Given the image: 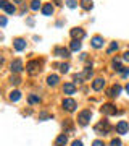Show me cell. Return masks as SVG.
Instances as JSON below:
<instances>
[{
    "label": "cell",
    "instance_id": "6da1fadb",
    "mask_svg": "<svg viewBox=\"0 0 129 146\" xmlns=\"http://www.w3.org/2000/svg\"><path fill=\"white\" fill-rule=\"evenodd\" d=\"M90 117H92V112H90V110H83L81 114L77 115V123H79L81 127H86L89 123Z\"/></svg>",
    "mask_w": 129,
    "mask_h": 146
},
{
    "label": "cell",
    "instance_id": "7a4b0ae2",
    "mask_svg": "<svg viewBox=\"0 0 129 146\" xmlns=\"http://www.w3.org/2000/svg\"><path fill=\"white\" fill-rule=\"evenodd\" d=\"M95 131H97V133H100V135H107V133L110 131L108 120H103V122L97 123V125H95Z\"/></svg>",
    "mask_w": 129,
    "mask_h": 146
},
{
    "label": "cell",
    "instance_id": "3957f363",
    "mask_svg": "<svg viewBox=\"0 0 129 146\" xmlns=\"http://www.w3.org/2000/svg\"><path fill=\"white\" fill-rule=\"evenodd\" d=\"M63 109L68 110V112H73V110L76 109V101L71 99V98H66V99H63Z\"/></svg>",
    "mask_w": 129,
    "mask_h": 146
},
{
    "label": "cell",
    "instance_id": "277c9868",
    "mask_svg": "<svg viewBox=\"0 0 129 146\" xmlns=\"http://www.w3.org/2000/svg\"><path fill=\"white\" fill-rule=\"evenodd\" d=\"M116 112L118 110H116V107L113 104H105L102 107V114H105V115H115Z\"/></svg>",
    "mask_w": 129,
    "mask_h": 146
},
{
    "label": "cell",
    "instance_id": "5b68a950",
    "mask_svg": "<svg viewBox=\"0 0 129 146\" xmlns=\"http://www.w3.org/2000/svg\"><path fill=\"white\" fill-rule=\"evenodd\" d=\"M10 68H11V72H13V73H20L21 70H23V62H21L20 58H16V60L11 62Z\"/></svg>",
    "mask_w": 129,
    "mask_h": 146
},
{
    "label": "cell",
    "instance_id": "8992f818",
    "mask_svg": "<svg viewBox=\"0 0 129 146\" xmlns=\"http://www.w3.org/2000/svg\"><path fill=\"white\" fill-rule=\"evenodd\" d=\"M116 131H118V133H121V135L128 133V131H129V123H128V122H124V120H121L118 125H116Z\"/></svg>",
    "mask_w": 129,
    "mask_h": 146
},
{
    "label": "cell",
    "instance_id": "52a82bcc",
    "mask_svg": "<svg viewBox=\"0 0 129 146\" xmlns=\"http://www.w3.org/2000/svg\"><path fill=\"white\" fill-rule=\"evenodd\" d=\"M84 36H86V33H84V29H81V28H73L71 29V37L73 39H83Z\"/></svg>",
    "mask_w": 129,
    "mask_h": 146
},
{
    "label": "cell",
    "instance_id": "ba28073f",
    "mask_svg": "<svg viewBox=\"0 0 129 146\" xmlns=\"http://www.w3.org/2000/svg\"><path fill=\"white\" fill-rule=\"evenodd\" d=\"M37 67H39V62H37V60H32V62H29L26 65V70H28V73L34 75V73L37 72Z\"/></svg>",
    "mask_w": 129,
    "mask_h": 146
},
{
    "label": "cell",
    "instance_id": "9c48e42d",
    "mask_svg": "<svg viewBox=\"0 0 129 146\" xmlns=\"http://www.w3.org/2000/svg\"><path fill=\"white\" fill-rule=\"evenodd\" d=\"M13 46H15V49L18 50V52H21V50H24L26 49V41L24 39H15Z\"/></svg>",
    "mask_w": 129,
    "mask_h": 146
},
{
    "label": "cell",
    "instance_id": "30bf717a",
    "mask_svg": "<svg viewBox=\"0 0 129 146\" xmlns=\"http://www.w3.org/2000/svg\"><path fill=\"white\" fill-rule=\"evenodd\" d=\"M55 54H57L58 57H63V58L69 57V50L65 49V47H57V49H55Z\"/></svg>",
    "mask_w": 129,
    "mask_h": 146
},
{
    "label": "cell",
    "instance_id": "8fae6325",
    "mask_svg": "<svg viewBox=\"0 0 129 146\" xmlns=\"http://www.w3.org/2000/svg\"><path fill=\"white\" fill-rule=\"evenodd\" d=\"M105 86V81H103V78H97V80H94V83H92V88L95 89V91H100V89Z\"/></svg>",
    "mask_w": 129,
    "mask_h": 146
},
{
    "label": "cell",
    "instance_id": "7c38bea8",
    "mask_svg": "<svg viewBox=\"0 0 129 146\" xmlns=\"http://www.w3.org/2000/svg\"><path fill=\"white\" fill-rule=\"evenodd\" d=\"M63 93H65V94H74V93H76L74 84H73V83H66L65 86H63Z\"/></svg>",
    "mask_w": 129,
    "mask_h": 146
},
{
    "label": "cell",
    "instance_id": "4fadbf2b",
    "mask_svg": "<svg viewBox=\"0 0 129 146\" xmlns=\"http://www.w3.org/2000/svg\"><path fill=\"white\" fill-rule=\"evenodd\" d=\"M119 93H121V86H119V84H115L113 88L108 91V96H111V98H116Z\"/></svg>",
    "mask_w": 129,
    "mask_h": 146
},
{
    "label": "cell",
    "instance_id": "5bb4252c",
    "mask_svg": "<svg viewBox=\"0 0 129 146\" xmlns=\"http://www.w3.org/2000/svg\"><path fill=\"white\" fill-rule=\"evenodd\" d=\"M103 46V39L100 36H95L92 39V47H95V49H100V47Z\"/></svg>",
    "mask_w": 129,
    "mask_h": 146
},
{
    "label": "cell",
    "instance_id": "9a60e30c",
    "mask_svg": "<svg viewBox=\"0 0 129 146\" xmlns=\"http://www.w3.org/2000/svg\"><path fill=\"white\" fill-rule=\"evenodd\" d=\"M68 143V138H66V135H60L55 140V146H65Z\"/></svg>",
    "mask_w": 129,
    "mask_h": 146
},
{
    "label": "cell",
    "instance_id": "2e32d148",
    "mask_svg": "<svg viewBox=\"0 0 129 146\" xmlns=\"http://www.w3.org/2000/svg\"><path fill=\"white\" fill-rule=\"evenodd\" d=\"M42 13H44L45 16L52 15V13H53V7H52V3H45V5L42 7Z\"/></svg>",
    "mask_w": 129,
    "mask_h": 146
},
{
    "label": "cell",
    "instance_id": "e0dca14e",
    "mask_svg": "<svg viewBox=\"0 0 129 146\" xmlns=\"http://www.w3.org/2000/svg\"><path fill=\"white\" fill-rule=\"evenodd\" d=\"M69 49H71L73 52H77V50H81V42L76 41V39H73V41H71V46H69Z\"/></svg>",
    "mask_w": 129,
    "mask_h": 146
},
{
    "label": "cell",
    "instance_id": "ac0fdd59",
    "mask_svg": "<svg viewBox=\"0 0 129 146\" xmlns=\"http://www.w3.org/2000/svg\"><path fill=\"white\" fill-rule=\"evenodd\" d=\"M58 81H60V80H58V76H57V75H50V76L47 78V83L50 84V86H57V84H58Z\"/></svg>",
    "mask_w": 129,
    "mask_h": 146
},
{
    "label": "cell",
    "instance_id": "d6986e66",
    "mask_svg": "<svg viewBox=\"0 0 129 146\" xmlns=\"http://www.w3.org/2000/svg\"><path fill=\"white\" fill-rule=\"evenodd\" d=\"M21 99V93L20 91H11L10 93V101H13V102H16V101Z\"/></svg>",
    "mask_w": 129,
    "mask_h": 146
},
{
    "label": "cell",
    "instance_id": "ffe728a7",
    "mask_svg": "<svg viewBox=\"0 0 129 146\" xmlns=\"http://www.w3.org/2000/svg\"><path fill=\"white\" fill-rule=\"evenodd\" d=\"M81 7L84 10H90L92 8V0H81Z\"/></svg>",
    "mask_w": 129,
    "mask_h": 146
},
{
    "label": "cell",
    "instance_id": "44dd1931",
    "mask_svg": "<svg viewBox=\"0 0 129 146\" xmlns=\"http://www.w3.org/2000/svg\"><path fill=\"white\" fill-rule=\"evenodd\" d=\"M28 101H29V104H39V102H41V98L36 96V94H31V96L28 98Z\"/></svg>",
    "mask_w": 129,
    "mask_h": 146
},
{
    "label": "cell",
    "instance_id": "7402d4cb",
    "mask_svg": "<svg viewBox=\"0 0 129 146\" xmlns=\"http://www.w3.org/2000/svg\"><path fill=\"white\" fill-rule=\"evenodd\" d=\"M116 72H118L119 75H121V76H128V75H129V68H124V67H121V68H118Z\"/></svg>",
    "mask_w": 129,
    "mask_h": 146
},
{
    "label": "cell",
    "instance_id": "603a6c76",
    "mask_svg": "<svg viewBox=\"0 0 129 146\" xmlns=\"http://www.w3.org/2000/svg\"><path fill=\"white\" fill-rule=\"evenodd\" d=\"M3 10H5L7 13H10V15H11V13H15V5H11V3H7Z\"/></svg>",
    "mask_w": 129,
    "mask_h": 146
},
{
    "label": "cell",
    "instance_id": "cb8c5ba5",
    "mask_svg": "<svg viewBox=\"0 0 129 146\" xmlns=\"http://www.w3.org/2000/svg\"><path fill=\"white\" fill-rule=\"evenodd\" d=\"M39 8H41V2H39V0H32V3H31V10H39Z\"/></svg>",
    "mask_w": 129,
    "mask_h": 146
},
{
    "label": "cell",
    "instance_id": "d4e9b609",
    "mask_svg": "<svg viewBox=\"0 0 129 146\" xmlns=\"http://www.w3.org/2000/svg\"><path fill=\"white\" fill-rule=\"evenodd\" d=\"M83 76H84V78H86V80H89V78H90V76H92V70H90V67H87V68H86V70H84Z\"/></svg>",
    "mask_w": 129,
    "mask_h": 146
},
{
    "label": "cell",
    "instance_id": "484cf974",
    "mask_svg": "<svg viewBox=\"0 0 129 146\" xmlns=\"http://www.w3.org/2000/svg\"><path fill=\"white\" fill-rule=\"evenodd\" d=\"M116 49H118V44H116V42H111V44H110V47H108V50H107V52H108V54H113L115 50H116Z\"/></svg>",
    "mask_w": 129,
    "mask_h": 146
},
{
    "label": "cell",
    "instance_id": "4316f807",
    "mask_svg": "<svg viewBox=\"0 0 129 146\" xmlns=\"http://www.w3.org/2000/svg\"><path fill=\"white\" fill-rule=\"evenodd\" d=\"M60 70H62V73H68L69 65H68V63H62V65H60Z\"/></svg>",
    "mask_w": 129,
    "mask_h": 146
},
{
    "label": "cell",
    "instance_id": "83f0119b",
    "mask_svg": "<svg viewBox=\"0 0 129 146\" xmlns=\"http://www.w3.org/2000/svg\"><path fill=\"white\" fill-rule=\"evenodd\" d=\"M21 83V80H20V76H11V84H20Z\"/></svg>",
    "mask_w": 129,
    "mask_h": 146
},
{
    "label": "cell",
    "instance_id": "f1b7e54d",
    "mask_svg": "<svg viewBox=\"0 0 129 146\" xmlns=\"http://www.w3.org/2000/svg\"><path fill=\"white\" fill-rule=\"evenodd\" d=\"M76 0H66V5L69 7V8H74V7H76Z\"/></svg>",
    "mask_w": 129,
    "mask_h": 146
},
{
    "label": "cell",
    "instance_id": "f546056e",
    "mask_svg": "<svg viewBox=\"0 0 129 146\" xmlns=\"http://www.w3.org/2000/svg\"><path fill=\"white\" fill-rule=\"evenodd\" d=\"M7 23H8L7 16H0V26H7Z\"/></svg>",
    "mask_w": 129,
    "mask_h": 146
},
{
    "label": "cell",
    "instance_id": "4dcf8cb0",
    "mask_svg": "<svg viewBox=\"0 0 129 146\" xmlns=\"http://www.w3.org/2000/svg\"><path fill=\"white\" fill-rule=\"evenodd\" d=\"M110 146H121V140H111V143H110Z\"/></svg>",
    "mask_w": 129,
    "mask_h": 146
},
{
    "label": "cell",
    "instance_id": "1f68e13d",
    "mask_svg": "<svg viewBox=\"0 0 129 146\" xmlns=\"http://www.w3.org/2000/svg\"><path fill=\"white\" fill-rule=\"evenodd\" d=\"M92 146H103V141H100V140H95L92 143Z\"/></svg>",
    "mask_w": 129,
    "mask_h": 146
},
{
    "label": "cell",
    "instance_id": "d6a6232c",
    "mask_svg": "<svg viewBox=\"0 0 129 146\" xmlns=\"http://www.w3.org/2000/svg\"><path fill=\"white\" fill-rule=\"evenodd\" d=\"M73 146H83V141H74V143H73Z\"/></svg>",
    "mask_w": 129,
    "mask_h": 146
},
{
    "label": "cell",
    "instance_id": "836d02e7",
    "mask_svg": "<svg viewBox=\"0 0 129 146\" xmlns=\"http://www.w3.org/2000/svg\"><path fill=\"white\" fill-rule=\"evenodd\" d=\"M5 5H7L5 0H0V8H5Z\"/></svg>",
    "mask_w": 129,
    "mask_h": 146
},
{
    "label": "cell",
    "instance_id": "e575fe53",
    "mask_svg": "<svg viewBox=\"0 0 129 146\" xmlns=\"http://www.w3.org/2000/svg\"><path fill=\"white\" fill-rule=\"evenodd\" d=\"M124 60H128V62H129V52H126V54H124Z\"/></svg>",
    "mask_w": 129,
    "mask_h": 146
},
{
    "label": "cell",
    "instance_id": "d590c367",
    "mask_svg": "<svg viewBox=\"0 0 129 146\" xmlns=\"http://www.w3.org/2000/svg\"><path fill=\"white\" fill-rule=\"evenodd\" d=\"M13 2H15V3H21V2H23V0H13Z\"/></svg>",
    "mask_w": 129,
    "mask_h": 146
},
{
    "label": "cell",
    "instance_id": "8d00e7d4",
    "mask_svg": "<svg viewBox=\"0 0 129 146\" xmlns=\"http://www.w3.org/2000/svg\"><path fill=\"white\" fill-rule=\"evenodd\" d=\"M126 91H128V94H129V84H128V86H126Z\"/></svg>",
    "mask_w": 129,
    "mask_h": 146
},
{
    "label": "cell",
    "instance_id": "74e56055",
    "mask_svg": "<svg viewBox=\"0 0 129 146\" xmlns=\"http://www.w3.org/2000/svg\"><path fill=\"white\" fill-rule=\"evenodd\" d=\"M2 63H3V58H0V65H2Z\"/></svg>",
    "mask_w": 129,
    "mask_h": 146
}]
</instances>
